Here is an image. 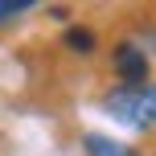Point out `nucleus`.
Here are the masks:
<instances>
[{"label": "nucleus", "mask_w": 156, "mask_h": 156, "mask_svg": "<svg viewBox=\"0 0 156 156\" xmlns=\"http://www.w3.org/2000/svg\"><path fill=\"white\" fill-rule=\"evenodd\" d=\"M107 111H111L115 119H123V123H136V127H156V82L111 90V94H107Z\"/></svg>", "instance_id": "f257e3e1"}, {"label": "nucleus", "mask_w": 156, "mask_h": 156, "mask_svg": "<svg viewBox=\"0 0 156 156\" xmlns=\"http://www.w3.org/2000/svg\"><path fill=\"white\" fill-rule=\"evenodd\" d=\"M111 62H115V70H119V78H123L127 86H144L148 82V54H144L140 45L119 41L115 54H111Z\"/></svg>", "instance_id": "f03ea898"}, {"label": "nucleus", "mask_w": 156, "mask_h": 156, "mask_svg": "<svg viewBox=\"0 0 156 156\" xmlns=\"http://www.w3.org/2000/svg\"><path fill=\"white\" fill-rule=\"evenodd\" d=\"M86 152L90 156H136V148L115 144V140H107V136H86Z\"/></svg>", "instance_id": "7ed1b4c3"}, {"label": "nucleus", "mask_w": 156, "mask_h": 156, "mask_svg": "<svg viewBox=\"0 0 156 156\" xmlns=\"http://www.w3.org/2000/svg\"><path fill=\"white\" fill-rule=\"evenodd\" d=\"M66 45L86 54V49H94V33H90V29H82V25H70V29H66Z\"/></svg>", "instance_id": "20e7f679"}, {"label": "nucleus", "mask_w": 156, "mask_h": 156, "mask_svg": "<svg viewBox=\"0 0 156 156\" xmlns=\"http://www.w3.org/2000/svg\"><path fill=\"white\" fill-rule=\"evenodd\" d=\"M25 8H29V0H0V21H8V16L25 12Z\"/></svg>", "instance_id": "39448f33"}]
</instances>
